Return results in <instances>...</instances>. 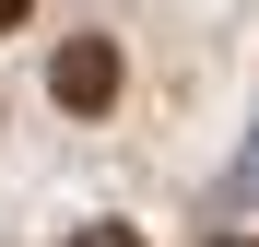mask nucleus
<instances>
[{"label": "nucleus", "mask_w": 259, "mask_h": 247, "mask_svg": "<svg viewBox=\"0 0 259 247\" xmlns=\"http://www.w3.org/2000/svg\"><path fill=\"white\" fill-rule=\"evenodd\" d=\"M48 82H59V106H71V118H106V106H118V47H106V35H71Z\"/></svg>", "instance_id": "obj_1"}]
</instances>
